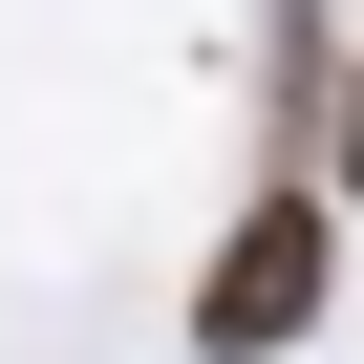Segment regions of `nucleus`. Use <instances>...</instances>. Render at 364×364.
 <instances>
[{"instance_id":"obj_1","label":"nucleus","mask_w":364,"mask_h":364,"mask_svg":"<svg viewBox=\"0 0 364 364\" xmlns=\"http://www.w3.org/2000/svg\"><path fill=\"white\" fill-rule=\"evenodd\" d=\"M321 257H343V236H321V193H257V215L193 257V343H215V364H279V343L321 321Z\"/></svg>"},{"instance_id":"obj_2","label":"nucleus","mask_w":364,"mask_h":364,"mask_svg":"<svg viewBox=\"0 0 364 364\" xmlns=\"http://www.w3.org/2000/svg\"><path fill=\"white\" fill-rule=\"evenodd\" d=\"M321 171H364V65H343V129H321Z\"/></svg>"}]
</instances>
